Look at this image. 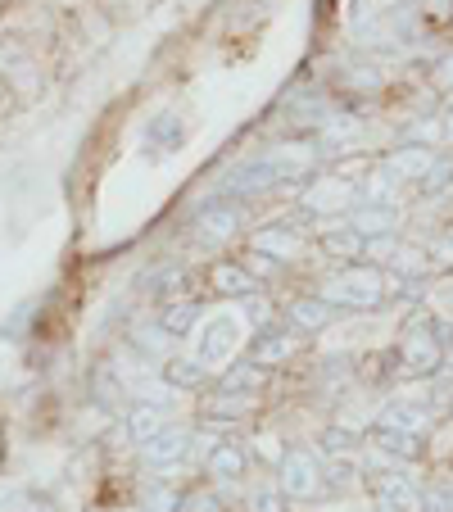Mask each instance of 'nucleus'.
Returning a JSON list of instances; mask_svg holds the SVG:
<instances>
[{
	"label": "nucleus",
	"instance_id": "nucleus-19",
	"mask_svg": "<svg viewBox=\"0 0 453 512\" xmlns=\"http://www.w3.org/2000/svg\"><path fill=\"white\" fill-rule=\"evenodd\" d=\"M331 318H336V309H331L327 300H318V295H299V300L286 304V327L290 331H327Z\"/></svg>",
	"mask_w": 453,
	"mask_h": 512
},
{
	"label": "nucleus",
	"instance_id": "nucleus-1",
	"mask_svg": "<svg viewBox=\"0 0 453 512\" xmlns=\"http://www.w3.org/2000/svg\"><path fill=\"white\" fill-rule=\"evenodd\" d=\"M250 318H245L236 304H218V309H209L200 318V327L191 331V354L200 358L209 372L218 368H232L236 354H241L245 345H250Z\"/></svg>",
	"mask_w": 453,
	"mask_h": 512
},
{
	"label": "nucleus",
	"instance_id": "nucleus-28",
	"mask_svg": "<svg viewBox=\"0 0 453 512\" xmlns=\"http://www.w3.org/2000/svg\"><path fill=\"white\" fill-rule=\"evenodd\" d=\"M322 250L336 254V259H363V236L349 232V223H327V232H322Z\"/></svg>",
	"mask_w": 453,
	"mask_h": 512
},
{
	"label": "nucleus",
	"instance_id": "nucleus-2",
	"mask_svg": "<svg viewBox=\"0 0 453 512\" xmlns=\"http://www.w3.org/2000/svg\"><path fill=\"white\" fill-rule=\"evenodd\" d=\"M318 300H327L331 309H376L386 300V277L372 263H349V268L331 272L318 286Z\"/></svg>",
	"mask_w": 453,
	"mask_h": 512
},
{
	"label": "nucleus",
	"instance_id": "nucleus-27",
	"mask_svg": "<svg viewBox=\"0 0 453 512\" xmlns=\"http://www.w3.org/2000/svg\"><path fill=\"white\" fill-rule=\"evenodd\" d=\"M372 449L386 458H417L422 445H417V435H404V431H386V426H372Z\"/></svg>",
	"mask_w": 453,
	"mask_h": 512
},
{
	"label": "nucleus",
	"instance_id": "nucleus-39",
	"mask_svg": "<svg viewBox=\"0 0 453 512\" xmlns=\"http://www.w3.org/2000/svg\"><path fill=\"white\" fill-rule=\"evenodd\" d=\"M0 96H5V78H0Z\"/></svg>",
	"mask_w": 453,
	"mask_h": 512
},
{
	"label": "nucleus",
	"instance_id": "nucleus-4",
	"mask_svg": "<svg viewBox=\"0 0 453 512\" xmlns=\"http://www.w3.org/2000/svg\"><path fill=\"white\" fill-rule=\"evenodd\" d=\"M358 204V186L340 173H327V177H313L304 191H299V209L304 213H327V218H340Z\"/></svg>",
	"mask_w": 453,
	"mask_h": 512
},
{
	"label": "nucleus",
	"instance_id": "nucleus-26",
	"mask_svg": "<svg viewBox=\"0 0 453 512\" xmlns=\"http://www.w3.org/2000/svg\"><path fill=\"white\" fill-rule=\"evenodd\" d=\"M182 136H186V127H182V118H177V114H155L150 123H145V145H150V150H159V155L177 150V145H182Z\"/></svg>",
	"mask_w": 453,
	"mask_h": 512
},
{
	"label": "nucleus",
	"instance_id": "nucleus-37",
	"mask_svg": "<svg viewBox=\"0 0 453 512\" xmlns=\"http://www.w3.org/2000/svg\"><path fill=\"white\" fill-rule=\"evenodd\" d=\"M435 82H440V87H449V91H453V50H449V55L440 59V64H435Z\"/></svg>",
	"mask_w": 453,
	"mask_h": 512
},
{
	"label": "nucleus",
	"instance_id": "nucleus-35",
	"mask_svg": "<svg viewBox=\"0 0 453 512\" xmlns=\"http://www.w3.org/2000/svg\"><path fill=\"white\" fill-rule=\"evenodd\" d=\"M245 268H250L254 277L263 281V277H272V272H277L281 263H272V259H263V254H254V250H250V254H245Z\"/></svg>",
	"mask_w": 453,
	"mask_h": 512
},
{
	"label": "nucleus",
	"instance_id": "nucleus-32",
	"mask_svg": "<svg viewBox=\"0 0 453 512\" xmlns=\"http://www.w3.org/2000/svg\"><path fill=\"white\" fill-rule=\"evenodd\" d=\"M390 268L404 272V277H422V272H431V259H426L422 250H413V245H399L395 259H390Z\"/></svg>",
	"mask_w": 453,
	"mask_h": 512
},
{
	"label": "nucleus",
	"instance_id": "nucleus-11",
	"mask_svg": "<svg viewBox=\"0 0 453 512\" xmlns=\"http://www.w3.org/2000/svg\"><path fill=\"white\" fill-rule=\"evenodd\" d=\"M209 286L213 295H222V300H254V295H263V281L254 277L245 263L236 259H222L209 268Z\"/></svg>",
	"mask_w": 453,
	"mask_h": 512
},
{
	"label": "nucleus",
	"instance_id": "nucleus-21",
	"mask_svg": "<svg viewBox=\"0 0 453 512\" xmlns=\"http://www.w3.org/2000/svg\"><path fill=\"white\" fill-rule=\"evenodd\" d=\"M204 304L200 300H173V304H159V327L168 331L173 340H191V331L200 327V318H204Z\"/></svg>",
	"mask_w": 453,
	"mask_h": 512
},
{
	"label": "nucleus",
	"instance_id": "nucleus-17",
	"mask_svg": "<svg viewBox=\"0 0 453 512\" xmlns=\"http://www.w3.org/2000/svg\"><path fill=\"white\" fill-rule=\"evenodd\" d=\"M254 408H259L254 395H227V390H213V395L200 404V417L204 422H218V426H236V422H245Z\"/></svg>",
	"mask_w": 453,
	"mask_h": 512
},
{
	"label": "nucleus",
	"instance_id": "nucleus-23",
	"mask_svg": "<svg viewBox=\"0 0 453 512\" xmlns=\"http://www.w3.org/2000/svg\"><path fill=\"white\" fill-rule=\"evenodd\" d=\"M435 159H440V150H435V145H399L386 164L395 168V173L404 177V186H408V182H426V173L435 168Z\"/></svg>",
	"mask_w": 453,
	"mask_h": 512
},
{
	"label": "nucleus",
	"instance_id": "nucleus-8",
	"mask_svg": "<svg viewBox=\"0 0 453 512\" xmlns=\"http://www.w3.org/2000/svg\"><path fill=\"white\" fill-rule=\"evenodd\" d=\"M191 449H195L191 426H168V431H159L155 440L141 445V463L150 467V472H177V467L191 458Z\"/></svg>",
	"mask_w": 453,
	"mask_h": 512
},
{
	"label": "nucleus",
	"instance_id": "nucleus-6",
	"mask_svg": "<svg viewBox=\"0 0 453 512\" xmlns=\"http://www.w3.org/2000/svg\"><path fill=\"white\" fill-rule=\"evenodd\" d=\"M440 331H435V322H413V327L404 331V340H399V363H404V372H413V377H431L435 368H440Z\"/></svg>",
	"mask_w": 453,
	"mask_h": 512
},
{
	"label": "nucleus",
	"instance_id": "nucleus-33",
	"mask_svg": "<svg viewBox=\"0 0 453 512\" xmlns=\"http://www.w3.org/2000/svg\"><path fill=\"white\" fill-rule=\"evenodd\" d=\"M250 449L263 458V463H272V467H277L281 458H286V449H281V440H277L272 431H259V435H254V445H250Z\"/></svg>",
	"mask_w": 453,
	"mask_h": 512
},
{
	"label": "nucleus",
	"instance_id": "nucleus-18",
	"mask_svg": "<svg viewBox=\"0 0 453 512\" xmlns=\"http://www.w3.org/2000/svg\"><path fill=\"white\" fill-rule=\"evenodd\" d=\"M145 290L155 295L159 304H173V300H195L191 295V263H164L159 272H150Z\"/></svg>",
	"mask_w": 453,
	"mask_h": 512
},
{
	"label": "nucleus",
	"instance_id": "nucleus-14",
	"mask_svg": "<svg viewBox=\"0 0 453 512\" xmlns=\"http://www.w3.org/2000/svg\"><path fill=\"white\" fill-rule=\"evenodd\" d=\"M313 145H318V155H349L358 145V118L331 109V114L318 123V141Z\"/></svg>",
	"mask_w": 453,
	"mask_h": 512
},
{
	"label": "nucleus",
	"instance_id": "nucleus-9",
	"mask_svg": "<svg viewBox=\"0 0 453 512\" xmlns=\"http://www.w3.org/2000/svg\"><path fill=\"white\" fill-rule=\"evenodd\" d=\"M295 354H299V331L277 327V322L259 327V331H254V340L245 345V358H250L254 368H263V372H272V368H281V363H290Z\"/></svg>",
	"mask_w": 453,
	"mask_h": 512
},
{
	"label": "nucleus",
	"instance_id": "nucleus-25",
	"mask_svg": "<svg viewBox=\"0 0 453 512\" xmlns=\"http://www.w3.org/2000/svg\"><path fill=\"white\" fill-rule=\"evenodd\" d=\"M263 381H268V372L254 368L250 358H236L232 368H222L218 377V390H227V395H259Z\"/></svg>",
	"mask_w": 453,
	"mask_h": 512
},
{
	"label": "nucleus",
	"instance_id": "nucleus-36",
	"mask_svg": "<svg viewBox=\"0 0 453 512\" xmlns=\"http://www.w3.org/2000/svg\"><path fill=\"white\" fill-rule=\"evenodd\" d=\"M435 309H440V313H453V277L435 286Z\"/></svg>",
	"mask_w": 453,
	"mask_h": 512
},
{
	"label": "nucleus",
	"instance_id": "nucleus-20",
	"mask_svg": "<svg viewBox=\"0 0 453 512\" xmlns=\"http://www.w3.org/2000/svg\"><path fill=\"white\" fill-rule=\"evenodd\" d=\"M376 426H386V431H404V435H422L431 426V413L413 399H390L381 413H376Z\"/></svg>",
	"mask_w": 453,
	"mask_h": 512
},
{
	"label": "nucleus",
	"instance_id": "nucleus-5",
	"mask_svg": "<svg viewBox=\"0 0 453 512\" xmlns=\"http://www.w3.org/2000/svg\"><path fill=\"white\" fill-rule=\"evenodd\" d=\"M372 499L381 512H422L426 508V490L399 467H386V472L372 476Z\"/></svg>",
	"mask_w": 453,
	"mask_h": 512
},
{
	"label": "nucleus",
	"instance_id": "nucleus-41",
	"mask_svg": "<svg viewBox=\"0 0 453 512\" xmlns=\"http://www.w3.org/2000/svg\"><path fill=\"white\" fill-rule=\"evenodd\" d=\"M64 5H78V0H64Z\"/></svg>",
	"mask_w": 453,
	"mask_h": 512
},
{
	"label": "nucleus",
	"instance_id": "nucleus-13",
	"mask_svg": "<svg viewBox=\"0 0 453 512\" xmlns=\"http://www.w3.org/2000/svg\"><path fill=\"white\" fill-rule=\"evenodd\" d=\"M399 195H404V177L381 159V164L367 173V182L358 186V204H376V209H399Z\"/></svg>",
	"mask_w": 453,
	"mask_h": 512
},
{
	"label": "nucleus",
	"instance_id": "nucleus-12",
	"mask_svg": "<svg viewBox=\"0 0 453 512\" xmlns=\"http://www.w3.org/2000/svg\"><path fill=\"white\" fill-rule=\"evenodd\" d=\"M245 472H250V449L245 445L218 440V445L204 454V476H209V485H236V481H245Z\"/></svg>",
	"mask_w": 453,
	"mask_h": 512
},
{
	"label": "nucleus",
	"instance_id": "nucleus-42",
	"mask_svg": "<svg viewBox=\"0 0 453 512\" xmlns=\"http://www.w3.org/2000/svg\"><path fill=\"white\" fill-rule=\"evenodd\" d=\"M0 10H5V0H0Z\"/></svg>",
	"mask_w": 453,
	"mask_h": 512
},
{
	"label": "nucleus",
	"instance_id": "nucleus-30",
	"mask_svg": "<svg viewBox=\"0 0 453 512\" xmlns=\"http://www.w3.org/2000/svg\"><path fill=\"white\" fill-rule=\"evenodd\" d=\"M177 512H227V499L218 494V485H195L177 499Z\"/></svg>",
	"mask_w": 453,
	"mask_h": 512
},
{
	"label": "nucleus",
	"instance_id": "nucleus-40",
	"mask_svg": "<svg viewBox=\"0 0 453 512\" xmlns=\"http://www.w3.org/2000/svg\"><path fill=\"white\" fill-rule=\"evenodd\" d=\"M449 363H453V345H449Z\"/></svg>",
	"mask_w": 453,
	"mask_h": 512
},
{
	"label": "nucleus",
	"instance_id": "nucleus-38",
	"mask_svg": "<svg viewBox=\"0 0 453 512\" xmlns=\"http://www.w3.org/2000/svg\"><path fill=\"white\" fill-rule=\"evenodd\" d=\"M440 132H444V141H449V145H453V109H449V114H444V123H440Z\"/></svg>",
	"mask_w": 453,
	"mask_h": 512
},
{
	"label": "nucleus",
	"instance_id": "nucleus-31",
	"mask_svg": "<svg viewBox=\"0 0 453 512\" xmlns=\"http://www.w3.org/2000/svg\"><path fill=\"white\" fill-rule=\"evenodd\" d=\"M245 512H286V494H281V485L259 481L250 494H245Z\"/></svg>",
	"mask_w": 453,
	"mask_h": 512
},
{
	"label": "nucleus",
	"instance_id": "nucleus-3",
	"mask_svg": "<svg viewBox=\"0 0 453 512\" xmlns=\"http://www.w3.org/2000/svg\"><path fill=\"white\" fill-rule=\"evenodd\" d=\"M277 485L286 499H318L322 494V454L318 449H286L277 463Z\"/></svg>",
	"mask_w": 453,
	"mask_h": 512
},
{
	"label": "nucleus",
	"instance_id": "nucleus-15",
	"mask_svg": "<svg viewBox=\"0 0 453 512\" xmlns=\"http://www.w3.org/2000/svg\"><path fill=\"white\" fill-rule=\"evenodd\" d=\"M123 426H127V440L141 449L145 440H155L159 431H168V426H173V413H168V408H155V404H141V399H136V404L127 408Z\"/></svg>",
	"mask_w": 453,
	"mask_h": 512
},
{
	"label": "nucleus",
	"instance_id": "nucleus-34",
	"mask_svg": "<svg viewBox=\"0 0 453 512\" xmlns=\"http://www.w3.org/2000/svg\"><path fill=\"white\" fill-rule=\"evenodd\" d=\"M449 182H453V164H449V159H435V168H431V173H426L422 191H426V195H435V191H449Z\"/></svg>",
	"mask_w": 453,
	"mask_h": 512
},
{
	"label": "nucleus",
	"instance_id": "nucleus-29",
	"mask_svg": "<svg viewBox=\"0 0 453 512\" xmlns=\"http://www.w3.org/2000/svg\"><path fill=\"white\" fill-rule=\"evenodd\" d=\"M91 395H96L100 408L127 404V390H123V381L114 377V368H96V372H91Z\"/></svg>",
	"mask_w": 453,
	"mask_h": 512
},
{
	"label": "nucleus",
	"instance_id": "nucleus-16",
	"mask_svg": "<svg viewBox=\"0 0 453 512\" xmlns=\"http://www.w3.org/2000/svg\"><path fill=\"white\" fill-rule=\"evenodd\" d=\"M209 377L213 372L204 368L195 354H168L164 363H159V381H168L173 390H204Z\"/></svg>",
	"mask_w": 453,
	"mask_h": 512
},
{
	"label": "nucleus",
	"instance_id": "nucleus-24",
	"mask_svg": "<svg viewBox=\"0 0 453 512\" xmlns=\"http://www.w3.org/2000/svg\"><path fill=\"white\" fill-rule=\"evenodd\" d=\"M127 345H132L136 354L145 358V368H150V363H164L168 354H177V349H173L177 340L168 336V331L159 327V322H150V327H136L132 336H127Z\"/></svg>",
	"mask_w": 453,
	"mask_h": 512
},
{
	"label": "nucleus",
	"instance_id": "nucleus-22",
	"mask_svg": "<svg viewBox=\"0 0 453 512\" xmlns=\"http://www.w3.org/2000/svg\"><path fill=\"white\" fill-rule=\"evenodd\" d=\"M349 232H358L363 241H372V236H395L399 232V209H376V204H358V209H349Z\"/></svg>",
	"mask_w": 453,
	"mask_h": 512
},
{
	"label": "nucleus",
	"instance_id": "nucleus-7",
	"mask_svg": "<svg viewBox=\"0 0 453 512\" xmlns=\"http://www.w3.org/2000/svg\"><path fill=\"white\" fill-rule=\"evenodd\" d=\"M241 227H245V204L209 200V204H200L191 232H195V241H204V245H227L236 232H241Z\"/></svg>",
	"mask_w": 453,
	"mask_h": 512
},
{
	"label": "nucleus",
	"instance_id": "nucleus-10",
	"mask_svg": "<svg viewBox=\"0 0 453 512\" xmlns=\"http://www.w3.org/2000/svg\"><path fill=\"white\" fill-rule=\"evenodd\" d=\"M250 250L272 263H295L299 254H304V236L290 223H268V227H259V232H250Z\"/></svg>",
	"mask_w": 453,
	"mask_h": 512
}]
</instances>
